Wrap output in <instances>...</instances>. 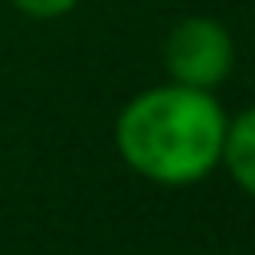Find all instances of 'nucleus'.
I'll return each instance as SVG.
<instances>
[{"label":"nucleus","instance_id":"nucleus-1","mask_svg":"<svg viewBox=\"0 0 255 255\" xmlns=\"http://www.w3.org/2000/svg\"><path fill=\"white\" fill-rule=\"evenodd\" d=\"M223 131L227 112L215 92L167 80L143 88L120 108L116 151L135 175L163 187H183L219 167Z\"/></svg>","mask_w":255,"mask_h":255},{"label":"nucleus","instance_id":"nucleus-2","mask_svg":"<svg viewBox=\"0 0 255 255\" xmlns=\"http://www.w3.org/2000/svg\"><path fill=\"white\" fill-rule=\"evenodd\" d=\"M163 68L167 80L215 92L235 68V40L215 16H183L163 36Z\"/></svg>","mask_w":255,"mask_h":255},{"label":"nucleus","instance_id":"nucleus-3","mask_svg":"<svg viewBox=\"0 0 255 255\" xmlns=\"http://www.w3.org/2000/svg\"><path fill=\"white\" fill-rule=\"evenodd\" d=\"M219 163L227 167V175H231L247 195H255V104L243 108L239 116H227Z\"/></svg>","mask_w":255,"mask_h":255},{"label":"nucleus","instance_id":"nucleus-4","mask_svg":"<svg viewBox=\"0 0 255 255\" xmlns=\"http://www.w3.org/2000/svg\"><path fill=\"white\" fill-rule=\"evenodd\" d=\"M16 12H24V16H32V20H60V16H68L80 0H8Z\"/></svg>","mask_w":255,"mask_h":255}]
</instances>
